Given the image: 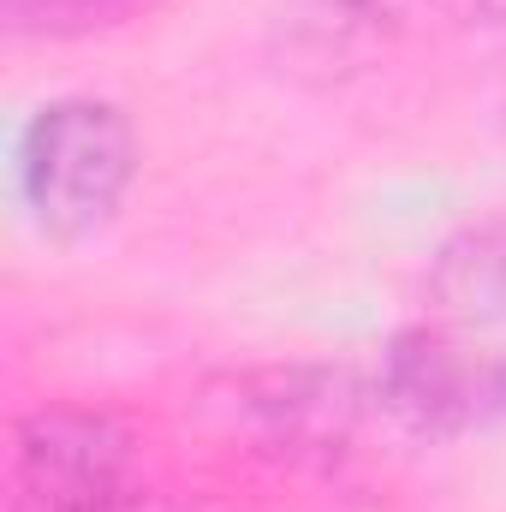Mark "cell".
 <instances>
[{
    "instance_id": "cell-3",
    "label": "cell",
    "mask_w": 506,
    "mask_h": 512,
    "mask_svg": "<svg viewBox=\"0 0 506 512\" xmlns=\"http://www.w3.org/2000/svg\"><path fill=\"white\" fill-rule=\"evenodd\" d=\"M429 298L465 322H506V215L453 233L429 256Z\"/></svg>"
},
{
    "instance_id": "cell-2",
    "label": "cell",
    "mask_w": 506,
    "mask_h": 512,
    "mask_svg": "<svg viewBox=\"0 0 506 512\" xmlns=\"http://www.w3.org/2000/svg\"><path fill=\"white\" fill-rule=\"evenodd\" d=\"M143 447L102 405H36L12 423L6 512H137Z\"/></svg>"
},
{
    "instance_id": "cell-5",
    "label": "cell",
    "mask_w": 506,
    "mask_h": 512,
    "mask_svg": "<svg viewBox=\"0 0 506 512\" xmlns=\"http://www.w3.org/2000/svg\"><path fill=\"white\" fill-rule=\"evenodd\" d=\"M167 0H0V24L30 42H72V36H102L149 18Z\"/></svg>"
},
{
    "instance_id": "cell-1",
    "label": "cell",
    "mask_w": 506,
    "mask_h": 512,
    "mask_svg": "<svg viewBox=\"0 0 506 512\" xmlns=\"http://www.w3.org/2000/svg\"><path fill=\"white\" fill-rule=\"evenodd\" d=\"M143 149L137 126L108 96H54L42 102L12 149V185L30 215V227L48 245H90L102 239L131 185H137Z\"/></svg>"
},
{
    "instance_id": "cell-4",
    "label": "cell",
    "mask_w": 506,
    "mask_h": 512,
    "mask_svg": "<svg viewBox=\"0 0 506 512\" xmlns=\"http://www.w3.org/2000/svg\"><path fill=\"white\" fill-rule=\"evenodd\" d=\"M322 18L364 36L465 30V24H506V0H322Z\"/></svg>"
}]
</instances>
